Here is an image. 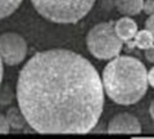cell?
Listing matches in <instances>:
<instances>
[{"label": "cell", "instance_id": "7a4b0ae2", "mask_svg": "<svg viewBox=\"0 0 154 139\" xmlns=\"http://www.w3.org/2000/svg\"><path fill=\"white\" fill-rule=\"evenodd\" d=\"M102 84L110 100L121 106H130L145 95L148 71L137 58L117 55L104 67Z\"/></svg>", "mask_w": 154, "mask_h": 139}, {"label": "cell", "instance_id": "ac0fdd59", "mask_svg": "<svg viewBox=\"0 0 154 139\" xmlns=\"http://www.w3.org/2000/svg\"><path fill=\"white\" fill-rule=\"evenodd\" d=\"M3 61H2V57H0V85H2V81H3Z\"/></svg>", "mask_w": 154, "mask_h": 139}, {"label": "cell", "instance_id": "3957f363", "mask_svg": "<svg viewBox=\"0 0 154 139\" xmlns=\"http://www.w3.org/2000/svg\"><path fill=\"white\" fill-rule=\"evenodd\" d=\"M31 3L36 12L48 21L68 25L88 16L95 0H31Z\"/></svg>", "mask_w": 154, "mask_h": 139}, {"label": "cell", "instance_id": "30bf717a", "mask_svg": "<svg viewBox=\"0 0 154 139\" xmlns=\"http://www.w3.org/2000/svg\"><path fill=\"white\" fill-rule=\"evenodd\" d=\"M134 45L137 46L139 49H148L152 45H154V37L146 28L141 31H137L136 35L134 37Z\"/></svg>", "mask_w": 154, "mask_h": 139}, {"label": "cell", "instance_id": "8fae6325", "mask_svg": "<svg viewBox=\"0 0 154 139\" xmlns=\"http://www.w3.org/2000/svg\"><path fill=\"white\" fill-rule=\"evenodd\" d=\"M22 2L23 0H0V20L13 14Z\"/></svg>", "mask_w": 154, "mask_h": 139}, {"label": "cell", "instance_id": "277c9868", "mask_svg": "<svg viewBox=\"0 0 154 139\" xmlns=\"http://www.w3.org/2000/svg\"><path fill=\"white\" fill-rule=\"evenodd\" d=\"M88 49L98 59H113L122 50L123 41L114 30V22L95 25L86 36Z\"/></svg>", "mask_w": 154, "mask_h": 139}, {"label": "cell", "instance_id": "ba28073f", "mask_svg": "<svg viewBox=\"0 0 154 139\" xmlns=\"http://www.w3.org/2000/svg\"><path fill=\"white\" fill-rule=\"evenodd\" d=\"M144 0H116V7L123 16H136L143 11Z\"/></svg>", "mask_w": 154, "mask_h": 139}, {"label": "cell", "instance_id": "e0dca14e", "mask_svg": "<svg viewBox=\"0 0 154 139\" xmlns=\"http://www.w3.org/2000/svg\"><path fill=\"white\" fill-rule=\"evenodd\" d=\"M149 113H150V117L154 120V99L152 100L150 106H149Z\"/></svg>", "mask_w": 154, "mask_h": 139}, {"label": "cell", "instance_id": "4fadbf2b", "mask_svg": "<svg viewBox=\"0 0 154 139\" xmlns=\"http://www.w3.org/2000/svg\"><path fill=\"white\" fill-rule=\"evenodd\" d=\"M143 11L146 14H153L154 13V0H145L143 4Z\"/></svg>", "mask_w": 154, "mask_h": 139}, {"label": "cell", "instance_id": "8992f818", "mask_svg": "<svg viewBox=\"0 0 154 139\" xmlns=\"http://www.w3.org/2000/svg\"><path fill=\"white\" fill-rule=\"evenodd\" d=\"M141 131V124L136 116L122 112L112 117L108 125V133L110 134H139Z\"/></svg>", "mask_w": 154, "mask_h": 139}, {"label": "cell", "instance_id": "5b68a950", "mask_svg": "<svg viewBox=\"0 0 154 139\" xmlns=\"http://www.w3.org/2000/svg\"><path fill=\"white\" fill-rule=\"evenodd\" d=\"M27 55V43L16 32H5L0 35V57L8 66H17L25 61Z\"/></svg>", "mask_w": 154, "mask_h": 139}, {"label": "cell", "instance_id": "9a60e30c", "mask_svg": "<svg viewBox=\"0 0 154 139\" xmlns=\"http://www.w3.org/2000/svg\"><path fill=\"white\" fill-rule=\"evenodd\" d=\"M145 58H146L148 62L154 63V45H152L150 48L145 49Z\"/></svg>", "mask_w": 154, "mask_h": 139}, {"label": "cell", "instance_id": "2e32d148", "mask_svg": "<svg viewBox=\"0 0 154 139\" xmlns=\"http://www.w3.org/2000/svg\"><path fill=\"white\" fill-rule=\"evenodd\" d=\"M148 84L154 89V67H152L150 71L148 72Z\"/></svg>", "mask_w": 154, "mask_h": 139}, {"label": "cell", "instance_id": "9c48e42d", "mask_svg": "<svg viewBox=\"0 0 154 139\" xmlns=\"http://www.w3.org/2000/svg\"><path fill=\"white\" fill-rule=\"evenodd\" d=\"M5 117H7L11 128H13V129H23L27 124L26 118H25V116H23V113H22L19 107L18 108H16V107L9 108Z\"/></svg>", "mask_w": 154, "mask_h": 139}, {"label": "cell", "instance_id": "52a82bcc", "mask_svg": "<svg viewBox=\"0 0 154 139\" xmlns=\"http://www.w3.org/2000/svg\"><path fill=\"white\" fill-rule=\"evenodd\" d=\"M114 30L122 41L130 43L131 40H134V37L137 32V25L132 18L126 16L114 22Z\"/></svg>", "mask_w": 154, "mask_h": 139}, {"label": "cell", "instance_id": "7c38bea8", "mask_svg": "<svg viewBox=\"0 0 154 139\" xmlns=\"http://www.w3.org/2000/svg\"><path fill=\"white\" fill-rule=\"evenodd\" d=\"M11 130V125H9L7 117L0 113V134H8Z\"/></svg>", "mask_w": 154, "mask_h": 139}, {"label": "cell", "instance_id": "6da1fadb", "mask_svg": "<svg viewBox=\"0 0 154 139\" xmlns=\"http://www.w3.org/2000/svg\"><path fill=\"white\" fill-rule=\"evenodd\" d=\"M17 102L27 124L41 134H86L104 107L102 79L91 62L67 49L38 52L17 81Z\"/></svg>", "mask_w": 154, "mask_h": 139}, {"label": "cell", "instance_id": "5bb4252c", "mask_svg": "<svg viewBox=\"0 0 154 139\" xmlns=\"http://www.w3.org/2000/svg\"><path fill=\"white\" fill-rule=\"evenodd\" d=\"M145 28L152 33L153 37H154V13L150 14V16L146 18V21H145Z\"/></svg>", "mask_w": 154, "mask_h": 139}]
</instances>
